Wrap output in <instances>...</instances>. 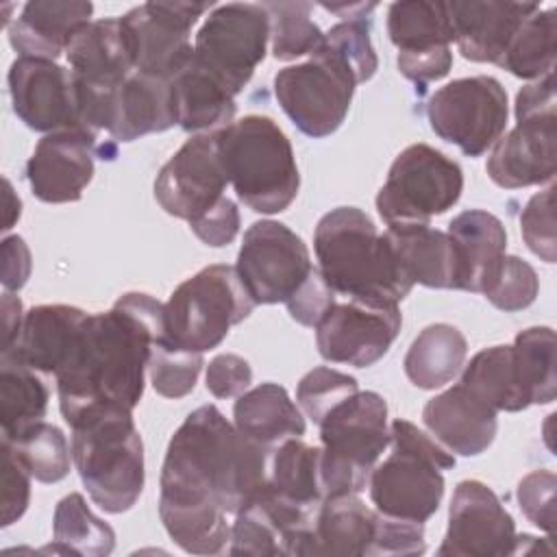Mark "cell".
I'll list each match as a JSON object with an SVG mask.
<instances>
[{
  "mask_svg": "<svg viewBox=\"0 0 557 557\" xmlns=\"http://www.w3.org/2000/svg\"><path fill=\"white\" fill-rule=\"evenodd\" d=\"M96 135L83 128L44 135L26 161L30 191L41 202L61 205L81 200L94 176Z\"/></svg>",
  "mask_w": 557,
  "mask_h": 557,
  "instance_id": "obj_21",
  "label": "cell"
},
{
  "mask_svg": "<svg viewBox=\"0 0 557 557\" xmlns=\"http://www.w3.org/2000/svg\"><path fill=\"white\" fill-rule=\"evenodd\" d=\"M202 370V352L183 350L170 344L165 337L157 339L150 348L148 376L157 394L163 398L187 396L198 381Z\"/></svg>",
  "mask_w": 557,
  "mask_h": 557,
  "instance_id": "obj_43",
  "label": "cell"
},
{
  "mask_svg": "<svg viewBox=\"0 0 557 557\" xmlns=\"http://www.w3.org/2000/svg\"><path fill=\"white\" fill-rule=\"evenodd\" d=\"M270 15L272 54L278 61H292L305 54H313L324 33L311 20L313 4L309 2H265Z\"/></svg>",
  "mask_w": 557,
  "mask_h": 557,
  "instance_id": "obj_42",
  "label": "cell"
},
{
  "mask_svg": "<svg viewBox=\"0 0 557 557\" xmlns=\"http://www.w3.org/2000/svg\"><path fill=\"white\" fill-rule=\"evenodd\" d=\"M555 76L553 72L524 85L516 96V120L555 115Z\"/></svg>",
  "mask_w": 557,
  "mask_h": 557,
  "instance_id": "obj_54",
  "label": "cell"
},
{
  "mask_svg": "<svg viewBox=\"0 0 557 557\" xmlns=\"http://www.w3.org/2000/svg\"><path fill=\"white\" fill-rule=\"evenodd\" d=\"M459 383L494 411H522L529 407L516 379L511 346L500 344L479 350L463 368Z\"/></svg>",
  "mask_w": 557,
  "mask_h": 557,
  "instance_id": "obj_36",
  "label": "cell"
},
{
  "mask_svg": "<svg viewBox=\"0 0 557 557\" xmlns=\"http://www.w3.org/2000/svg\"><path fill=\"white\" fill-rule=\"evenodd\" d=\"M537 9L540 7L531 2H448L453 41L457 44L463 59L498 65L518 28Z\"/></svg>",
  "mask_w": 557,
  "mask_h": 557,
  "instance_id": "obj_23",
  "label": "cell"
},
{
  "mask_svg": "<svg viewBox=\"0 0 557 557\" xmlns=\"http://www.w3.org/2000/svg\"><path fill=\"white\" fill-rule=\"evenodd\" d=\"M448 235L457 255V289L483 294L507 250L503 222L490 211L468 209L453 218Z\"/></svg>",
  "mask_w": 557,
  "mask_h": 557,
  "instance_id": "obj_28",
  "label": "cell"
},
{
  "mask_svg": "<svg viewBox=\"0 0 557 557\" xmlns=\"http://www.w3.org/2000/svg\"><path fill=\"white\" fill-rule=\"evenodd\" d=\"M387 35L398 48L400 74L424 87L444 78L453 67V26L448 2L407 0L387 9Z\"/></svg>",
  "mask_w": 557,
  "mask_h": 557,
  "instance_id": "obj_16",
  "label": "cell"
},
{
  "mask_svg": "<svg viewBox=\"0 0 557 557\" xmlns=\"http://www.w3.org/2000/svg\"><path fill=\"white\" fill-rule=\"evenodd\" d=\"M385 237L411 283L457 289V255L448 233L429 224H394Z\"/></svg>",
  "mask_w": 557,
  "mask_h": 557,
  "instance_id": "obj_31",
  "label": "cell"
},
{
  "mask_svg": "<svg viewBox=\"0 0 557 557\" xmlns=\"http://www.w3.org/2000/svg\"><path fill=\"white\" fill-rule=\"evenodd\" d=\"M468 355L463 333L446 322L420 331L405 355V374L420 389H437L450 383Z\"/></svg>",
  "mask_w": 557,
  "mask_h": 557,
  "instance_id": "obj_35",
  "label": "cell"
},
{
  "mask_svg": "<svg viewBox=\"0 0 557 557\" xmlns=\"http://www.w3.org/2000/svg\"><path fill=\"white\" fill-rule=\"evenodd\" d=\"M52 535L61 553L107 557L115 548V531L100 520L76 492L59 500L52 520Z\"/></svg>",
  "mask_w": 557,
  "mask_h": 557,
  "instance_id": "obj_39",
  "label": "cell"
},
{
  "mask_svg": "<svg viewBox=\"0 0 557 557\" xmlns=\"http://www.w3.org/2000/svg\"><path fill=\"white\" fill-rule=\"evenodd\" d=\"M322 448L305 444L300 437H289L270 450L265 485L283 500L318 513L324 500L320 474Z\"/></svg>",
  "mask_w": 557,
  "mask_h": 557,
  "instance_id": "obj_34",
  "label": "cell"
},
{
  "mask_svg": "<svg viewBox=\"0 0 557 557\" xmlns=\"http://www.w3.org/2000/svg\"><path fill=\"white\" fill-rule=\"evenodd\" d=\"M252 309L255 300L237 270L215 263L183 281L163 302V337L183 350L205 352L222 344Z\"/></svg>",
  "mask_w": 557,
  "mask_h": 557,
  "instance_id": "obj_8",
  "label": "cell"
},
{
  "mask_svg": "<svg viewBox=\"0 0 557 557\" xmlns=\"http://www.w3.org/2000/svg\"><path fill=\"white\" fill-rule=\"evenodd\" d=\"M540 292V278L531 263L516 255H505L483 296L503 311L527 309Z\"/></svg>",
  "mask_w": 557,
  "mask_h": 557,
  "instance_id": "obj_46",
  "label": "cell"
},
{
  "mask_svg": "<svg viewBox=\"0 0 557 557\" xmlns=\"http://www.w3.org/2000/svg\"><path fill=\"white\" fill-rule=\"evenodd\" d=\"M270 450L248 440L215 405L194 409L174 431L159 492L168 535L191 555H220L231 544L226 516L268 481Z\"/></svg>",
  "mask_w": 557,
  "mask_h": 557,
  "instance_id": "obj_1",
  "label": "cell"
},
{
  "mask_svg": "<svg viewBox=\"0 0 557 557\" xmlns=\"http://www.w3.org/2000/svg\"><path fill=\"white\" fill-rule=\"evenodd\" d=\"M374 527L376 509H370L359 494L326 496L309 537L300 546V555L368 557Z\"/></svg>",
  "mask_w": 557,
  "mask_h": 557,
  "instance_id": "obj_29",
  "label": "cell"
},
{
  "mask_svg": "<svg viewBox=\"0 0 557 557\" xmlns=\"http://www.w3.org/2000/svg\"><path fill=\"white\" fill-rule=\"evenodd\" d=\"M94 4L81 0H33L9 26V41L20 57L54 61L81 28L91 22Z\"/></svg>",
  "mask_w": 557,
  "mask_h": 557,
  "instance_id": "obj_26",
  "label": "cell"
},
{
  "mask_svg": "<svg viewBox=\"0 0 557 557\" xmlns=\"http://www.w3.org/2000/svg\"><path fill=\"white\" fill-rule=\"evenodd\" d=\"M87 313L70 305H39L24 313L17 339L2 359L22 363L39 374H54L65 366Z\"/></svg>",
  "mask_w": 557,
  "mask_h": 557,
  "instance_id": "obj_24",
  "label": "cell"
},
{
  "mask_svg": "<svg viewBox=\"0 0 557 557\" xmlns=\"http://www.w3.org/2000/svg\"><path fill=\"white\" fill-rule=\"evenodd\" d=\"M424 548L426 544H424L422 522L400 520V518H392L376 511V527H374V537H372L368 557L422 555Z\"/></svg>",
  "mask_w": 557,
  "mask_h": 557,
  "instance_id": "obj_48",
  "label": "cell"
},
{
  "mask_svg": "<svg viewBox=\"0 0 557 557\" xmlns=\"http://www.w3.org/2000/svg\"><path fill=\"white\" fill-rule=\"evenodd\" d=\"M516 524L498 496L481 481H461L450 498L442 557L516 555Z\"/></svg>",
  "mask_w": 557,
  "mask_h": 557,
  "instance_id": "obj_18",
  "label": "cell"
},
{
  "mask_svg": "<svg viewBox=\"0 0 557 557\" xmlns=\"http://www.w3.org/2000/svg\"><path fill=\"white\" fill-rule=\"evenodd\" d=\"M555 33L557 11H535L518 28L503 61L498 63L518 78H542L555 67Z\"/></svg>",
  "mask_w": 557,
  "mask_h": 557,
  "instance_id": "obj_40",
  "label": "cell"
},
{
  "mask_svg": "<svg viewBox=\"0 0 557 557\" xmlns=\"http://www.w3.org/2000/svg\"><path fill=\"white\" fill-rule=\"evenodd\" d=\"M70 74L91 87H120L133 72V57L120 17L89 22L65 50Z\"/></svg>",
  "mask_w": 557,
  "mask_h": 557,
  "instance_id": "obj_27",
  "label": "cell"
},
{
  "mask_svg": "<svg viewBox=\"0 0 557 557\" xmlns=\"http://www.w3.org/2000/svg\"><path fill=\"white\" fill-rule=\"evenodd\" d=\"M357 85L335 54L318 48L309 61L278 70L274 96L300 133L326 137L342 126Z\"/></svg>",
  "mask_w": 557,
  "mask_h": 557,
  "instance_id": "obj_11",
  "label": "cell"
},
{
  "mask_svg": "<svg viewBox=\"0 0 557 557\" xmlns=\"http://www.w3.org/2000/svg\"><path fill=\"white\" fill-rule=\"evenodd\" d=\"M220 157L239 202L257 213H281L298 196L300 174L292 141L268 115H246L218 131Z\"/></svg>",
  "mask_w": 557,
  "mask_h": 557,
  "instance_id": "obj_5",
  "label": "cell"
},
{
  "mask_svg": "<svg viewBox=\"0 0 557 557\" xmlns=\"http://www.w3.org/2000/svg\"><path fill=\"white\" fill-rule=\"evenodd\" d=\"M400 324L398 305L333 302L315 324L318 352L333 363L368 368L389 350Z\"/></svg>",
  "mask_w": 557,
  "mask_h": 557,
  "instance_id": "obj_17",
  "label": "cell"
},
{
  "mask_svg": "<svg viewBox=\"0 0 557 557\" xmlns=\"http://www.w3.org/2000/svg\"><path fill=\"white\" fill-rule=\"evenodd\" d=\"M426 117L437 137L468 157H481L507 126V91L494 76L457 78L429 98Z\"/></svg>",
  "mask_w": 557,
  "mask_h": 557,
  "instance_id": "obj_12",
  "label": "cell"
},
{
  "mask_svg": "<svg viewBox=\"0 0 557 557\" xmlns=\"http://www.w3.org/2000/svg\"><path fill=\"white\" fill-rule=\"evenodd\" d=\"M270 15L263 4L228 2L215 7L194 41V63L237 96L265 57Z\"/></svg>",
  "mask_w": 557,
  "mask_h": 557,
  "instance_id": "obj_10",
  "label": "cell"
},
{
  "mask_svg": "<svg viewBox=\"0 0 557 557\" xmlns=\"http://www.w3.org/2000/svg\"><path fill=\"white\" fill-rule=\"evenodd\" d=\"M320 48L335 54L357 78V83H366L374 76L379 67L376 52L370 41V22L366 17L344 20L324 33Z\"/></svg>",
  "mask_w": 557,
  "mask_h": 557,
  "instance_id": "obj_44",
  "label": "cell"
},
{
  "mask_svg": "<svg viewBox=\"0 0 557 557\" xmlns=\"http://www.w3.org/2000/svg\"><path fill=\"white\" fill-rule=\"evenodd\" d=\"M4 187H7V191H4V200H7V220H4V226H2V231H9L11 226H13V222L20 218V209H22V202H20V198H15V194H13V189H11V183L9 181H4Z\"/></svg>",
  "mask_w": 557,
  "mask_h": 557,
  "instance_id": "obj_58",
  "label": "cell"
},
{
  "mask_svg": "<svg viewBox=\"0 0 557 557\" xmlns=\"http://www.w3.org/2000/svg\"><path fill=\"white\" fill-rule=\"evenodd\" d=\"M235 426L252 442L274 448L289 437H302L307 431L302 411L276 383H261L237 396L233 407Z\"/></svg>",
  "mask_w": 557,
  "mask_h": 557,
  "instance_id": "obj_32",
  "label": "cell"
},
{
  "mask_svg": "<svg viewBox=\"0 0 557 557\" xmlns=\"http://www.w3.org/2000/svg\"><path fill=\"white\" fill-rule=\"evenodd\" d=\"M322 7H324L326 11H331V13H337V15L346 17V20L368 17V15L376 9L374 2H370V4H363V2H359V4H322Z\"/></svg>",
  "mask_w": 557,
  "mask_h": 557,
  "instance_id": "obj_57",
  "label": "cell"
},
{
  "mask_svg": "<svg viewBox=\"0 0 557 557\" xmlns=\"http://www.w3.org/2000/svg\"><path fill=\"white\" fill-rule=\"evenodd\" d=\"M30 472L22 466L9 442L2 440V481H0V505L2 527L17 522L30 503Z\"/></svg>",
  "mask_w": 557,
  "mask_h": 557,
  "instance_id": "obj_50",
  "label": "cell"
},
{
  "mask_svg": "<svg viewBox=\"0 0 557 557\" xmlns=\"http://www.w3.org/2000/svg\"><path fill=\"white\" fill-rule=\"evenodd\" d=\"M9 94L15 115L33 131L81 128L72 74L50 59L17 57L9 67Z\"/></svg>",
  "mask_w": 557,
  "mask_h": 557,
  "instance_id": "obj_19",
  "label": "cell"
},
{
  "mask_svg": "<svg viewBox=\"0 0 557 557\" xmlns=\"http://www.w3.org/2000/svg\"><path fill=\"white\" fill-rule=\"evenodd\" d=\"M335 302V292L324 281L318 268L302 281V285L294 292V296L285 302L289 315L302 326H315L329 307Z\"/></svg>",
  "mask_w": 557,
  "mask_h": 557,
  "instance_id": "obj_51",
  "label": "cell"
},
{
  "mask_svg": "<svg viewBox=\"0 0 557 557\" xmlns=\"http://www.w3.org/2000/svg\"><path fill=\"white\" fill-rule=\"evenodd\" d=\"M461 191L463 172L457 161L429 144H411L394 159L376 211L387 226L429 224L433 215L453 209Z\"/></svg>",
  "mask_w": 557,
  "mask_h": 557,
  "instance_id": "obj_9",
  "label": "cell"
},
{
  "mask_svg": "<svg viewBox=\"0 0 557 557\" xmlns=\"http://www.w3.org/2000/svg\"><path fill=\"white\" fill-rule=\"evenodd\" d=\"M513 370L518 385L529 405H548L557 396L555 374V331L548 326H531L516 335Z\"/></svg>",
  "mask_w": 557,
  "mask_h": 557,
  "instance_id": "obj_37",
  "label": "cell"
},
{
  "mask_svg": "<svg viewBox=\"0 0 557 557\" xmlns=\"http://www.w3.org/2000/svg\"><path fill=\"white\" fill-rule=\"evenodd\" d=\"M228 176L218 148V131L189 137L161 168L154 198L161 209L189 224L220 205Z\"/></svg>",
  "mask_w": 557,
  "mask_h": 557,
  "instance_id": "obj_15",
  "label": "cell"
},
{
  "mask_svg": "<svg viewBox=\"0 0 557 557\" xmlns=\"http://www.w3.org/2000/svg\"><path fill=\"white\" fill-rule=\"evenodd\" d=\"M320 272L335 294L370 305H398L413 287L385 233L357 207H337L313 231Z\"/></svg>",
  "mask_w": 557,
  "mask_h": 557,
  "instance_id": "obj_3",
  "label": "cell"
},
{
  "mask_svg": "<svg viewBox=\"0 0 557 557\" xmlns=\"http://www.w3.org/2000/svg\"><path fill=\"white\" fill-rule=\"evenodd\" d=\"M422 420L433 437L450 453L474 457L496 437V411L457 383L424 405Z\"/></svg>",
  "mask_w": 557,
  "mask_h": 557,
  "instance_id": "obj_25",
  "label": "cell"
},
{
  "mask_svg": "<svg viewBox=\"0 0 557 557\" xmlns=\"http://www.w3.org/2000/svg\"><path fill=\"white\" fill-rule=\"evenodd\" d=\"M252 383V368L248 361L233 352L213 357L207 366V389L215 398H235Z\"/></svg>",
  "mask_w": 557,
  "mask_h": 557,
  "instance_id": "obj_52",
  "label": "cell"
},
{
  "mask_svg": "<svg viewBox=\"0 0 557 557\" xmlns=\"http://www.w3.org/2000/svg\"><path fill=\"white\" fill-rule=\"evenodd\" d=\"M176 124L187 133H215L235 117V96L202 72L194 59L172 81Z\"/></svg>",
  "mask_w": 557,
  "mask_h": 557,
  "instance_id": "obj_33",
  "label": "cell"
},
{
  "mask_svg": "<svg viewBox=\"0 0 557 557\" xmlns=\"http://www.w3.org/2000/svg\"><path fill=\"white\" fill-rule=\"evenodd\" d=\"M324 494H361L389 446L387 405L376 392H357L320 422ZM324 496V498H326Z\"/></svg>",
  "mask_w": 557,
  "mask_h": 557,
  "instance_id": "obj_7",
  "label": "cell"
},
{
  "mask_svg": "<svg viewBox=\"0 0 557 557\" xmlns=\"http://www.w3.org/2000/svg\"><path fill=\"white\" fill-rule=\"evenodd\" d=\"M72 461L91 496L107 513L128 511L146 481L144 444L133 411L94 405L72 422Z\"/></svg>",
  "mask_w": 557,
  "mask_h": 557,
  "instance_id": "obj_4",
  "label": "cell"
},
{
  "mask_svg": "<svg viewBox=\"0 0 557 557\" xmlns=\"http://www.w3.org/2000/svg\"><path fill=\"white\" fill-rule=\"evenodd\" d=\"M50 389L39 372L2 359L0 368V424L2 437H15L30 424L44 420Z\"/></svg>",
  "mask_w": 557,
  "mask_h": 557,
  "instance_id": "obj_38",
  "label": "cell"
},
{
  "mask_svg": "<svg viewBox=\"0 0 557 557\" xmlns=\"http://www.w3.org/2000/svg\"><path fill=\"white\" fill-rule=\"evenodd\" d=\"M313 522V511L278 498L263 485L235 513L228 553L259 557L300 555V546L309 537Z\"/></svg>",
  "mask_w": 557,
  "mask_h": 557,
  "instance_id": "obj_20",
  "label": "cell"
},
{
  "mask_svg": "<svg viewBox=\"0 0 557 557\" xmlns=\"http://www.w3.org/2000/svg\"><path fill=\"white\" fill-rule=\"evenodd\" d=\"M30 276V250L20 235L2 239V285L4 292L24 287Z\"/></svg>",
  "mask_w": 557,
  "mask_h": 557,
  "instance_id": "obj_55",
  "label": "cell"
},
{
  "mask_svg": "<svg viewBox=\"0 0 557 557\" xmlns=\"http://www.w3.org/2000/svg\"><path fill=\"white\" fill-rule=\"evenodd\" d=\"M389 444L392 453L374 466L368 481L372 505L392 518L426 522L444 496L442 470L453 468L455 457L400 418L389 424Z\"/></svg>",
  "mask_w": 557,
  "mask_h": 557,
  "instance_id": "obj_6",
  "label": "cell"
},
{
  "mask_svg": "<svg viewBox=\"0 0 557 557\" xmlns=\"http://www.w3.org/2000/svg\"><path fill=\"white\" fill-rule=\"evenodd\" d=\"M176 124L172 81L133 72L117 89L109 135L115 141H135L163 133Z\"/></svg>",
  "mask_w": 557,
  "mask_h": 557,
  "instance_id": "obj_30",
  "label": "cell"
},
{
  "mask_svg": "<svg viewBox=\"0 0 557 557\" xmlns=\"http://www.w3.org/2000/svg\"><path fill=\"white\" fill-rule=\"evenodd\" d=\"M359 392L357 379L333 368L320 366L309 370L296 387V400L300 409L311 418L315 424L324 420V416Z\"/></svg>",
  "mask_w": 557,
  "mask_h": 557,
  "instance_id": "obj_45",
  "label": "cell"
},
{
  "mask_svg": "<svg viewBox=\"0 0 557 557\" xmlns=\"http://www.w3.org/2000/svg\"><path fill=\"white\" fill-rule=\"evenodd\" d=\"M555 485L550 470H533L518 483V505L522 513L542 531L555 529Z\"/></svg>",
  "mask_w": 557,
  "mask_h": 557,
  "instance_id": "obj_49",
  "label": "cell"
},
{
  "mask_svg": "<svg viewBox=\"0 0 557 557\" xmlns=\"http://www.w3.org/2000/svg\"><path fill=\"white\" fill-rule=\"evenodd\" d=\"M522 239L533 255L546 263H555V187L535 194L529 198L527 207L520 213Z\"/></svg>",
  "mask_w": 557,
  "mask_h": 557,
  "instance_id": "obj_47",
  "label": "cell"
},
{
  "mask_svg": "<svg viewBox=\"0 0 557 557\" xmlns=\"http://www.w3.org/2000/svg\"><path fill=\"white\" fill-rule=\"evenodd\" d=\"M557 115L527 117L492 146L487 159L490 178L505 189L542 185L555 178Z\"/></svg>",
  "mask_w": 557,
  "mask_h": 557,
  "instance_id": "obj_22",
  "label": "cell"
},
{
  "mask_svg": "<svg viewBox=\"0 0 557 557\" xmlns=\"http://www.w3.org/2000/svg\"><path fill=\"white\" fill-rule=\"evenodd\" d=\"M24 315H22V302L11 292L2 294V352L13 346V342L20 335Z\"/></svg>",
  "mask_w": 557,
  "mask_h": 557,
  "instance_id": "obj_56",
  "label": "cell"
},
{
  "mask_svg": "<svg viewBox=\"0 0 557 557\" xmlns=\"http://www.w3.org/2000/svg\"><path fill=\"white\" fill-rule=\"evenodd\" d=\"M2 440L11 444L33 479L41 483H57L67 476L72 448L67 446V440L59 426L39 420L15 437Z\"/></svg>",
  "mask_w": 557,
  "mask_h": 557,
  "instance_id": "obj_41",
  "label": "cell"
},
{
  "mask_svg": "<svg viewBox=\"0 0 557 557\" xmlns=\"http://www.w3.org/2000/svg\"><path fill=\"white\" fill-rule=\"evenodd\" d=\"M165 333L163 302L128 292L104 313H87L65 366L57 372L59 409L70 424L94 405L135 409L144 396L150 348Z\"/></svg>",
  "mask_w": 557,
  "mask_h": 557,
  "instance_id": "obj_2",
  "label": "cell"
},
{
  "mask_svg": "<svg viewBox=\"0 0 557 557\" xmlns=\"http://www.w3.org/2000/svg\"><path fill=\"white\" fill-rule=\"evenodd\" d=\"M213 2H146L120 17L133 65L141 74L174 81L194 59L191 26Z\"/></svg>",
  "mask_w": 557,
  "mask_h": 557,
  "instance_id": "obj_13",
  "label": "cell"
},
{
  "mask_svg": "<svg viewBox=\"0 0 557 557\" xmlns=\"http://www.w3.org/2000/svg\"><path fill=\"white\" fill-rule=\"evenodd\" d=\"M255 305L287 302L311 274L305 242L285 224L261 220L248 226L235 265Z\"/></svg>",
  "mask_w": 557,
  "mask_h": 557,
  "instance_id": "obj_14",
  "label": "cell"
},
{
  "mask_svg": "<svg viewBox=\"0 0 557 557\" xmlns=\"http://www.w3.org/2000/svg\"><path fill=\"white\" fill-rule=\"evenodd\" d=\"M189 226L202 244L213 246V248H222V246L231 244L239 233L237 205L226 196V198L220 200V205L215 209H211L202 218L194 220Z\"/></svg>",
  "mask_w": 557,
  "mask_h": 557,
  "instance_id": "obj_53",
  "label": "cell"
}]
</instances>
